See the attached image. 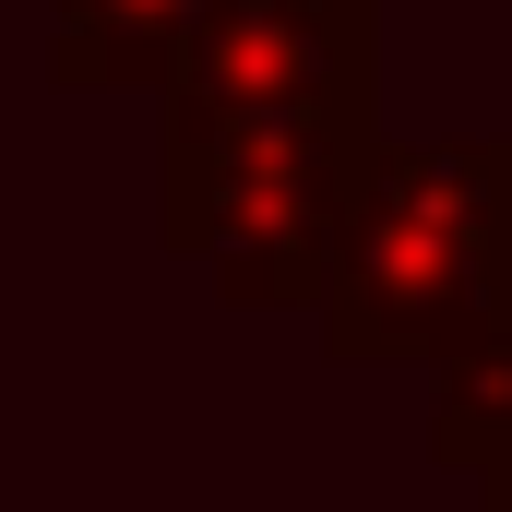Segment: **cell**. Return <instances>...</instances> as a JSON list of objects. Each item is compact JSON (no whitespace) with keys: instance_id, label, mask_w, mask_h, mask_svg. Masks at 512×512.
<instances>
[{"instance_id":"2","label":"cell","mask_w":512,"mask_h":512,"mask_svg":"<svg viewBox=\"0 0 512 512\" xmlns=\"http://www.w3.org/2000/svg\"><path fill=\"white\" fill-rule=\"evenodd\" d=\"M310 322L346 370H453L512 346V131L393 143Z\"/></svg>"},{"instance_id":"1","label":"cell","mask_w":512,"mask_h":512,"mask_svg":"<svg viewBox=\"0 0 512 512\" xmlns=\"http://www.w3.org/2000/svg\"><path fill=\"white\" fill-rule=\"evenodd\" d=\"M382 155V108H167L155 239L227 310H322Z\"/></svg>"},{"instance_id":"6","label":"cell","mask_w":512,"mask_h":512,"mask_svg":"<svg viewBox=\"0 0 512 512\" xmlns=\"http://www.w3.org/2000/svg\"><path fill=\"white\" fill-rule=\"evenodd\" d=\"M477 512H512V465H501V477H489V489H477Z\"/></svg>"},{"instance_id":"3","label":"cell","mask_w":512,"mask_h":512,"mask_svg":"<svg viewBox=\"0 0 512 512\" xmlns=\"http://www.w3.org/2000/svg\"><path fill=\"white\" fill-rule=\"evenodd\" d=\"M167 108H382V0H203Z\"/></svg>"},{"instance_id":"4","label":"cell","mask_w":512,"mask_h":512,"mask_svg":"<svg viewBox=\"0 0 512 512\" xmlns=\"http://www.w3.org/2000/svg\"><path fill=\"white\" fill-rule=\"evenodd\" d=\"M203 0H48V84L96 96V84H155L179 72Z\"/></svg>"},{"instance_id":"5","label":"cell","mask_w":512,"mask_h":512,"mask_svg":"<svg viewBox=\"0 0 512 512\" xmlns=\"http://www.w3.org/2000/svg\"><path fill=\"white\" fill-rule=\"evenodd\" d=\"M429 453L441 465H465L477 489L512 465V346H477V358H453V370H429Z\"/></svg>"}]
</instances>
